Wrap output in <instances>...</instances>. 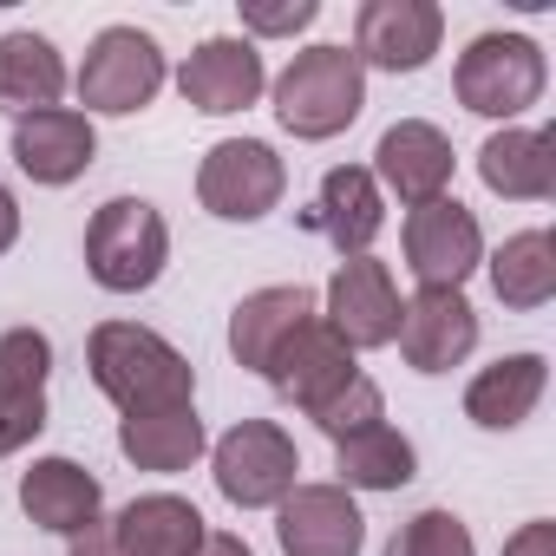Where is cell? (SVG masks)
Returning a JSON list of instances; mask_svg holds the SVG:
<instances>
[{
  "instance_id": "cell-1",
  "label": "cell",
  "mask_w": 556,
  "mask_h": 556,
  "mask_svg": "<svg viewBox=\"0 0 556 556\" xmlns=\"http://www.w3.org/2000/svg\"><path fill=\"white\" fill-rule=\"evenodd\" d=\"M86 374L125 419L197 406V367L144 321H99L86 334Z\"/></svg>"
},
{
  "instance_id": "cell-2",
  "label": "cell",
  "mask_w": 556,
  "mask_h": 556,
  "mask_svg": "<svg viewBox=\"0 0 556 556\" xmlns=\"http://www.w3.org/2000/svg\"><path fill=\"white\" fill-rule=\"evenodd\" d=\"M268 105H275V125H282L289 138L328 144V138H341L367 112V73H361L354 47L315 40V47H302L282 73L268 79Z\"/></svg>"
},
{
  "instance_id": "cell-3",
  "label": "cell",
  "mask_w": 556,
  "mask_h": 556,
  "mask_svg": "<svg viewBox=\"0 0 556 556\" xmlns=\"http://www.w3.org/2000/svg\"><path fill=\"white\" fill-rule=\"evenodd\" d=\"M452 92L465 112H478L491 125H523V112H536L549 92V60L530 34L491 27V34L465 40V53L452 66Z\"/></svg>"
},
{
  "instance_id": "cell-4",
  "label": "cell",
  "mask_w": 556,
  "mask_h": 556,
  "mask_svg": "<svg viewBox=\"0 0 556 556\" xmlns=\"http://www.w3.org/2000/svg\"><path fill=\"white\" fill-rule=\"evenodd\" d=\"M170 262V223L151 197H105L86 223V275L105 295H144Z\"/></svg>"
},
{
  "instance_id": "cell-5",
  "label": "cell",
  "mask_w": 556,
  "mask_h": 556,
  "mask_svg": "<svg viewBox=\"0 0 556 556\" xmlns=\"http://www.w3.org/2000/svg\"><path fill=\"white\" fill-rule=\"evenodd\" d=\"M164 86H170V60H164L157 34H144V27H99L73 73L86 118H131V112L157 105Z\"/></svg>"
},
{
  "instance_id": "cell-6",
  "label": "cell",
  "mask_w": 556,
  "mask_h": 556,
  "mask_svg": "<svg viewBox=\"0 0 556 556\" xmlns=\"http://www.w3.org/2000/svg\"><path fill=\"white\" fill-rule=\"evenodd\" d=\"M210 478L223 504L236 510H275L302 484V452L295 432L275 419H236L223 439H210Z\"/></svg>"
},
{
  "instance_id": "cell-7",
  "label": "cell",
  "mask_w": 556,
  "mask_h": 556,
  "mask_svg": "<svg viewBox=\"0 0 556 556\" xmlns=\"http://www.w3.org/2000/svg\"><path fill=\"white\" fill-rule=\"evenodd\" d=\"M289 197V164L268 138H216L197 164V203L216 223H262Z\"/></svg>"
},
{
  "instance_id": "cell-8",
  "label": "cell",
  "mask_w": 556,
  "mask_h": 556,
  "mask_svg": "<svg viewBox=\"0 0 556 556\" xmlns=\"http://www.w3.org/2000/svg\"><path fill=\"white\" fill-rule=\"evenodd\" d=\"M406 275L419 289H465L484 268V229L478 210H465L458 197H432L419 210H406Z\"/></svg>"
},
{
  "instance_id": "cell-9",
  "label": "cell",
  "mask_w": 556,
  "mask_h": 556,
  "mask_svg": "<svg viewBox=\"0 0 556 556\" xmlns=\"http://www.w3.org/2000/svg\"><path fill=\"white\" fill-rule=\"evenodd\" d=\"M445 47L439 0H367L354 14V60L361 73H426Z\"/></svg>"
},
{
  "instance_id": "cell-10",
  "label": "cell",
  "mask_w": 556,
  "mask_h": 556,
  "mask_svg": "<svg viewBox=\"0 0 556 556\" xmlns=\"http://www.w3.org/2000/svg\"><path fill=\"white\" fill-rule=\"evenodd\" d=\"M177 92H184V105L203 112V118H236V112H249V105L268 92V60H262V47L242 40V34H210V40H197V47L184 53Z\"/></svg>"
},
{
  "instance_id": "cell-11",
  "label": "cell",
  "mask_w": 556,
  "mask_h": 556,
  "mask_svg": "<svg viewBox=\"0 0 556 556\" xmlns=\"http://www.w3.org/2000/svg\"><path fill=\"white\" fill-rule=\"evenodd\" d=\"M321 321L354 354L393 348V334H400V282H393V268L380 255H348L328 275V289H321Z\"/></svg>"
},
{
  "instance_id": "cell-12",
  "label": "cell",
  "mask_w": 556,
  "mask_h": 556,
  "mask_svg": "<svg viewBox=\"0 0 556 556\" xmlns=\"http://www.w3.org/2000/svg\"><path fill=\"white\" fill-rule=\"evenodd\" d=\"M367 170H374L380 197H400L406 210H419V203H432V197H452L458 151H452V138H445L432 118H400V125L380 131Z\"/></svg>"
},
{
  "instance_id": "cell-13",
  "label": "cell",
  "mask_w": 556,
  "mask_h": 556,
  "mask_svg": "<svg viewBox=\"0 0 556 556\" xmlns=\"http://www.w3.org/2000/svg\"><path fill=\"white\" fill-rule=\"evenodd\" d=\"M400 354L413 374H452L478 354V308L465 289H413L400 302Z\"/></svg>"
},
{
  "instance_id": "cell-14",
  "label": "cell",
  "mask_w": 556,
  "mask_h": 556,
  "mask_svg": "<svg viewBox=\"0 0 556 556\" xmlns=\"http://www.w3.org/2000/svg\"><path fill=\"white\" fill-rule=\"evenodd\" d=\"M8 151H14V170L34 177L40 190H66V184H79L99 164V125L79 105L27 112V118H14Z\"/></svg>"
},
{
  "instance_id": "cell-15",
  "label": "cell",
  "mask_w": 556,
  "mask_h": 556,
  "mask_svg": "<svg viewBox=\"0 0 556 556\" xmlns=\"http://www.w3.org/2000/svg\"><path fill=\"white\" fill-rule=\"evenodd\" d=\"M275 543L282 556H361L367 517L348 484H295L275 504Z\"/></svg>"
},
{
  "instance_id": "cell-16",
  "label": "cell",
  "mask_w": 556,
  "mask_h": 556,
  "mask_svg": "<svg viewBox=\"0 0 556 556\" xmlns=\"http://www.w3.org/2000/svg\"><path fill=\"white\" fill-rule=\"evenodd\" d=\"M47 380H53V341L40 328L0 334V458L27 452L47 432Z\"/></svg>"
},
{
  "instance_id": "cell-17",
  "label": "cell",
  "mask_w": 556,
  "mask_h": 556,
  "mask_svg": "<svg viewBox=\"0 0 556 556\" xmlns=\"http://www.w3.org/2000/svg\"><path fill=\"white\" fill-rule=\"evenodd\" d=\"M354 374H361L354 348H348V341H341L321 315H315V321H302V328L282 341V354L268 361V374H262V380H268L275 393H282L289 406L315 413V406H328V400H334Z\"/></svg>"
},
{
  "instance_id": "cell-18",
  "label": "cell",
  "mask_w": 556,
  "mask_h": 556,
  "mask_svg": "<svg viewBox=\"0 0 556 556\" xmlns=\"http://www.w3.org/2000/svg\"><path fill=\"white\" fill-rule=\"evenodd\" d=\"M21 510H27L34 530L73 543L79 530H92V523L105 517V484H99L79 458L53 452V458H34V465L21 471Z\"/></svg>"
},
{
  "instance_id": "cell-19",
  "label": "cell",
  "mask_w": 556,
  "mask_h": 556,
  "mask_svg": "<svg viewBox=\"0 0 556 556\" xmlns=\"http://www.w3.org/2000/svg\"><path fill=\"white\" fill-rule=\"evenodd\" d=\"M478 184L504 203H549L556 197V138L543 125H497L478 144Z\"/></svg>"
},
{
  "instance_id": "cell-20",
  "label": "cell",
  "mask_w": 556,
  "mask_h": 556,
  "mask_svg": "<svg viewBox=\"0 0 556 556\" xmlns=\"http://www.w3.org/2000/svg\"><path fill=\"white\" fill-rule=\"evenodd\" d=\"M315 315H321V295L302 289V282H275V289L242 295V302L229 308V354H236V367L268 374V361L282 354V341H289L302 321H315Z\"/></svg>"
},
{
  "instance_id": "cell-21",
  "label": "cell",
  "mask_w": 556,
  "mask_h": 556,
  "mask_svg": "<svg viewBox=\"0 0 556 556\" xmlns=\"http://www.w3.org/2000/svg\"><path fill=\"white\" fill-rule=\"evenodd\" d=\"M308 223L328 236V249L348 262V255H374V236L387 229V197L374 184L367 164H334L315 190V210Z\"/></svg>"
},
{
  "instance_id": "cell-22",
  "label": "cell",
  "mask_w": 556,
  "mask_h": 556,
  "mask_svg": "<svg viewBox=\"0 0 556 556\" xmlns=\"http://www.w3.org/2000/svg\"><path fill=\"white\" fill-rule=\"evenodd\" d=\"M543 393H549V361L523 348V354H504V361H491V367L471 374V387H465V419H471L478 432H517V426L543 406Z\"/></svg>"
},
{
  "instance_id": "cell-23",
  "label": "cell",
  "mask_w": 556,
  "mask_h": 556,
  "mask_svg": "<svg viewBox=\"0 0 556 556\" xmlns=\"http://www.w3.org/2000/svg\"><path fill=\"white\" fill-rule=\"evenodd\" d=\"M73 73H66V53L34 34V27H14V34H0V112H53L66 99Z\"/></svg>"
},
{
  "instance_id": "cell-24",
  "label": "cell",
  "mask_w": 556,
  "mask_h": 556,
  "mask_svg": "<svg viewBox=\"0 0 556 556\" xmlns=\"http://www.w3.org/2000/svg\"><path fill=\"white\" fill-rule=\"evenodd\" d=\"M105 523H112V536H118L125 556H197L203 536H210L203 510L190 497H177V491H144V497H131Z\"/></svg>"
},
{
  "instance_id": "cell-25",
  "label": "cell",
  "mask_w": 556,
  "mask_h": 556,
  "mask_svg": "<svg viewBox=\"0 0 556 556\" xmlns=\"http://www.w3.org/2000/svg\"><path fill=\"white\" fill-rule=\"evenodd\" d=\"M484 275H491V295H497L510 315L549 308V302H556V236H549L543 223L504 236V242L484 255Z\"/></svg>"
},
{
  "instance_id": "cell-26",
  "label": "cell",
  "mask_w": 556,
  "mask_h": 556,
  "mask_svg": "<svg viewBox=\"0 0 556 556\" xmlns=\"http://www.w3.org/2000/svg\"><path fill=\"white\" fill-rule=\"evenodd\" d=\"M118 452H125V465H138V471L177 478V471H190V465L210 452V432H203L197 406L138 413V419H118Z\"/></svg>"
},
{
  "instance_id": "cell-27",
  "label": "cell",
  "mask_w": 556,
  "mask_h": 556,
  "mask_svg": "<svg viewBox=\"0 0 556 556\" xmlns=\"http://www.w3.org/2000/svg\"><path fill=\"white\" fill-rule=\"evenodd\" d=\"M334 471H341L334 484H348V491H400V484L419 478V445L400 426L380 419V426L334 445Z\"/></svg>"
},
{
  "instance_id": "cell-28",
  "label": "cell",
  "mask_w": 556,
  "mask_h": 556,
  "mask_svg": "<svg viewBox=\"0 0 556 556\" xmlns=\"http://www.w3.org/2000/svg\"><path fill=\"white\" fill-rule=\"evenodd\" d=\"M387 556H478V536H471V523H465L458 510L426 504V510H413V517L387 536Z\"/></svg>"
},
{
  "instance_id": "cell-29",
  "label": "cell",
  "mask_w": 556,
  "mask_h": 556,
  "mask_svg": "<svg viewBox=\"0 0 556 556\" xmlns=\"http://www.w3.org/2000/svg\"><path fill=\"white\" fill-rule=\"evenodd\" d=\"M308 419H315V426L341 445V439H354V432H367V426H380V419H387V393H380L367 374H354V380H348L328 406H315Z\"/></svg>"
},
{
  "instance_id": "cell-30",
  "label": "cell",
  "mask_w": 556,
  "mask_h": 556,
  "mask_svg": "<svg viewBox=\"0 0 556 556\" xmlns=\"http://www.w3.org/2000/svg\"><path fill=\"white\" fill-rule=\"evenodd\" d=\"M321 21V0H282V8H268V0H242V40H295Z\"/></svg>"
},
{
  "instance_id": "cell-31",
  "label": "cell",
  "mask_w": 556,
  "mask_h": 556,
  "mask_svg": "<svg viewBox=\"0 0 556 556\" xmlns=\"http://www.w3.org/2000/svg\"><path fill=\"white\" fill-rule=\"evenodd\" d=\"M504 556H556V523L549 517L517 523V536H504Z\"/></svg>"
},
{
  "instance_id": "cell-32",
  "label": "cell",
  "mask_w": 556,
  "mask_h": 556,
  "mask_svg": "<svg viewBox=\"0 0 556 556\" xmlns=\"http://www.w3.org/2000/svg\"><path fill=\"white\" fill-rule=\"evenodd\" d=\"M66 556H125V549H118V536H112V523L99 517L92 530H79V536L66 543Z\"/></svg>"
},
{
  "instance_id": "cell-33",
  "label": "cell",
  "mask_w": 556,
  "mask_h": 556,
  "mask_svg": "<svg viewBox=\"0 0 556 556\" xmlns=\"http://www.w3.org/2000/svg\"><path fill=\"white\" fill-rule=\"evenodd\" d=\"M14 242H21V197L0 184V255H8Z\"/></svg>"
},
{
  "instance_id": "cell-34",
  "label": "cell",
  "mask_w": 556,
  "mask_h": 556,
  "mask_svg": "<svg viewBox=\"0 0 556 556\" xmlns=\"http://www.w3.org/2000/svg\"><path fill=\"white\" fill-rule=\"evenodd\" d=\"M197 556H255V549H249V543H242V536H236V530H210V536H203V549H197Z\"/></svg>"
}]
</instances>
